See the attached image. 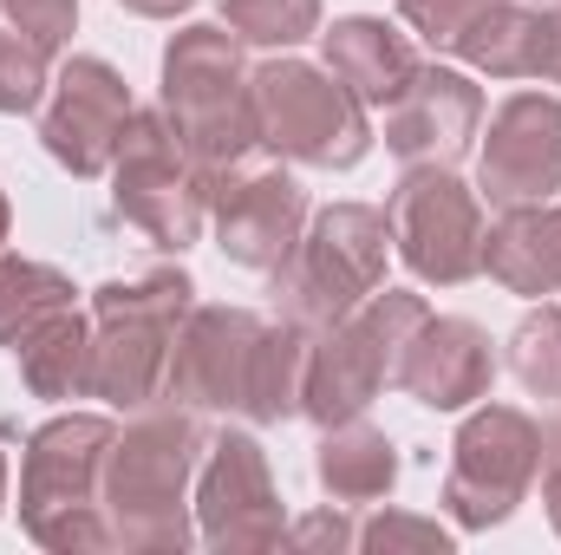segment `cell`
Returning a JSON list of instances; mask_svg holds the SVG:
<instances>
[{
    "label": "cell",
    "instance_id": "cell-19",
    "mask_svg": "<svg viewBox=\"0 0 561 555\" xmlns=\"http://www.w3.org/2000/svg\"><path fill=\"white\" fill-rule=\"evenodd\" d=\"M483 269L516 294H556L561 287V203L556 209H510L496 236H483Z\"/></svg>",
    "mask_w": 561,
    "mask_h": 555
},
{
    "label": "cell",
    "instance_id": "cell-14",
    "mask_svg": "<svg viewBox=\"0 0 561 555\" xmlns=\"http://www.w3.org/2000/svg\"><path fill=\"white\" fill-rule=\"evenodd\" d=\"M183 471H190V424L183 418H150V424H138L118 444V457H112V503L131 510L125 536L138 530V517H150V510H176Z\"/></svg>",
    "mask_w": 561,
    "mask_h": 555
},
{
    "label": "cell",
    "instance_id": "cell-16",
    "mask_svg": "<svg viewBox=\"0 0 561 555\" xmlns=\"http://www.w3.org/2000/svg\"><path fill=\"white\" fill-rule=\"evenodd\" d=\"M294 229H300V190L294 177H249L242 190L222 196V249L242 269H280L294 256Z\"/></svg>",
    "mask_w": 561,
    "mask_h": 555
},
{
    "label": "cell",
    "instance_id": "cell-3",
    "mask_svg": "<svg viewBox=\"0 0 561 555\" xmlns=\"http://www.w3.org/2000/svg\"><path fill=\"white\" fill-rule=\"evenodd\" d=\"M183 307H190V281L183 275H150V281H138V287H125V281L99 287V320H105V333H99V347H92V393H105V399H118V406L150 399L157 373L170 366L163 340L176 333Z\"/></svg>",
    "mask_w": 561,
    "mask_h": 555
},
{
    "label": "cell",
    "instance_id": "cell-26",
    "mask_svg": "<svg viewBox=\"0 0 561 555\" xmlns=\"http://www.w3.org/2000/svg\"><path fill=\"white\" fill-rule=\"evenodd\" d=\"M405 7V20L419 26L431 46H457L463 33H470V20L490 7V0H399Z\"/></svg>",
    "mask_w": 561,
    "mask_h": 555
},
{
    "label": "cell",
    "instance_id": "cell-13",
    "mask_svg": "<svg viewBox=\"0 0 561 555\" xmlns=\"http://www.w3.org/2000/svg\"><path fill=\"white\" fill-rule=\"evenodd\" d=\"M399 386L424 406H470L490 386V340L470 320H424L399 360Z\"/></svg>",
    "mask_w": 561,
    "mask_h": 555
},
{
    "label": "cell",
    "instance_id": "cell-12",
    "mask_svg": "<svg viewBox=\"0 0 561 555\" xmlns=\"http://www.w3.org/2000/svg\"><path fill=\"white\" fill-rule=\"evenodd\" d=\"M483 118V99L457 72H412V86L386 105V144L405 163H450Z\"/></svg>",
    "mask_w": 561,
    "mask_h": 555
},
{
    "label": "cell",
    "instance_id": "cell-24",
    "mask_svg": "<svg viewBox=\"0 0 561 555\" xmlns=\"http://www.w3.org/2000/svg\"><path fill=\"white\" fill-rule=\"evenodd\" d=\"M222 13H229V26H236L242 39L287 46V39L313 33V13H320V0H222Z\"/></svg>",
    "mask_w": 561,
    "mask_h": 555
},
{
    "label": "cell",
    "instance_id": "cell-8",
    "mask_svg": "<svg viewBox=\"0 0 561 555\" xmlns=\"http://www.w3.org/2000/svg\"><path fill=\"white\" fill-rule=\"evenodd\" d=\"M561 190V105L556 99H510L483 144V196L503 209H529Z\"/></svg>",
    "mask_w": 561,
    "mask_h": 555
},
{
    "label": "cell",
    "instance_id": "cell-27",
    "mask_svg": "<svg viewBox=\"0 0 561 555\" xmlns=\"http://www.w3.org/2000/svg\"><path fill=\"white\" fill-rule=\"evenodd\" d=\"M7 13H13V26L39 46V53H53L66 33H72V20H79V7L72 0H0Z\"/></svg>",
    "mask_w": 561,
    "mask_h": 555
},
{
    "label": "cell",
    "instance_id": "cell-11",
    "mask_svg": "<svg viewBox=\"0 0 561 555\" xmlns=\"http://www.w3.org/2000/svg\"><path fill=\"white\" fill-rule=\"evenodd\" d=\"M262 320L249 314H229V307H209L190 320L183 347L170 353V386L196 406H242L255 399V366H262Z\"/></svg>",
    "mask_w": 561,
    "mask_h": 555
},
{
    "label": "cell",
    "instance_id": "cell-23",
    "mask_svg": "<svg viewBox=\"0 0 561 555\" xmlns=\"http://www.w3.org/2000/svg\"><path fill=\"white\" fill-rule=\"evenodd\" d=\"M510 366H516V380H523L529 393L561 399V314L556 307H542V314H529V320L516 327V340H510Z\"/></svg>",
    "mask_w": 561,
    "mask_h": 555
},
{
    "label": "cell",
    "instance_id": "cell-2",
    "mask_svg": "<svg viewBox=\"0 0 561 555\" xmlns=\"http://www.w3.org/2000/svg\"><path fill=\"white\" fill-rule=\"evenodd\" d=\"M424 327L419 294H379L373 307L333 320V340L307 360L300 406L313 418H353L386 380H399V360Z\"/></svg>",
    "mask_w": 561,
    "mask_h": 555
},
{
    "label": "cell",
    "instance_id": "cell-29",
    "mask_svg": "<svg viewBox=\"0 0 561 555\" xmlns=\"http://www.w3.org/2000/svg\"><path fill=\"white\" fill-rule=\"evenodd\" d=\"M125 7H138V13H157V20H163V13H176V7H190V0H125Z\"/></svg>",
    "mask_w": 561,
    "mask_h": 555
},
{
    "label": "cell",
    "instance_id": "cell-7",
    "mask_svg": "<svg viewBox=\"0 0 561 555\" xmlns=\"http://www.w3.org/2000/svg\"><path fill=\"white\" fill-rule=\"evenodd\" d=\"M118 209L144 223L157 242L183 249L203 223V196L190 183V150L176 144V132H163L157 118H138V132L118 144Z\"/></svg>",
    "mask_w": 561,
    "mask_h": 555
},
{
    "label": "cell",
    "instance_id": "cell-1",
    "mask_svg": "<svg viewBox=\"0 0 561 555\" xmlns=\"http://www.w3.org/2000/svg\"><path fill=\"white\" fill-rule=\"evenodd\" d=\"M163 112L176 125V144L190 150V163L222 170L242 157V144L255 138V99L242 92V59L229 46V33L216 26H190L170 59H163Z\"/></svg>",
    "mask_w": 561,
    "mask_h": 555
},
{
    "label": "cell",
    "instance_id": "cell-30",
    "mask_svg": "<svg viewBox=\"0 0 561 555\" xmlns=\"http://www.w3.org/2000/svg\"><path fill=\"white\" fill-rule=\"evenodd\" d=\"M0 242H7V196H0Z\"/></svg>",
    "mask_w": 561,
    "mask_h": 555
},
{
    "label": "cell",
    "instance_id": "cell-5",
    "mask_svg": "<svg viewBox=\"0 0 561 555\" xmlns=\"http://www.w3.org/2000/svg\"><path fill=\"white\" fill-rule=\"evenodd\" d=\"M386 236L392 223L379 209H327L313 223V242L300 249L294 275H287V294H294V320H346L373 287H379V269H386Z\"/></svg>",
    "mask_w": 561,
    "mask_h": 555
},
{
    "label": "cell",
    "instance_id": "cell-25",
    "mask_svg": "<svg viewBox=\"0 0 561 555\" xmlns=\"http://www.w3.org/2000/svg\"><path fill=\"white\" fill-rule=\"evenodd\" d=\"M46 86V53L26 33H0V112H33Z\"/></svg>",
    "mask_w": 561,
    "mask_h": 555
},
{
    "label": "cell",
    "instance_id": "cell-9",
    "mask_svg": "<svg viewBox=\"0 0 561 555\" xmlns=\"http://www.w3.org/2000/svg\"><path fill=\"white\" fill-rule=\"evenodd\" d=\"M131 125V92L125 79L105 66V59H72L59 72V92H53V112H46V150L59 163H72L79 177H99Z\"/></svg>",
    "mask_w": 561,
    "mask_h": 555
},
{
    "label": "cell",
    "instance_id": "cell-18",
    "mask_svg": "<svg viewBox=\"0 0 561 555\" xmlns=\"http://www.w3.org/2000/svg\"><path fill=\"white\" fill-rule=\"evenodd\" d=\"M327 66H333V79H340L353 99H366V105H392V99L412 86V72H419L412 46H405L386 20H340V26L327 33Z\"/></svg>",
    "mask_w": 561,
    "mask_h": 555
},
{
    "label": "cell",
    "instance_id": "cell-28",
    "mask_svg": "<svg viewBox=\"0 0 561 555\" xmlns=\"http://www.w3.org/2000/svg\"><path fill=\"white\" fill-rule=\"evenodd\" d=\"M536 79H561V13H542V72Z\"/></svg>",
    "mask_w": 561,
    "mask_h": 555
},
{
    "label": "cell",
    "instance_id": "cell-10",
    "mask_svg": "<svg viewBox=\"0 0 561 555\" xmlns=\"http://www.w3.org/2000/svg\"><path fill=\"white\" fill-rule=\"evenodd\" d=\"M542 464V438L529 431V418L516 412H483L457 438V477H450V503L463 523H496L536 477Z\"/></svg>",
    "mask_w": 561,
    "mask_h": 555
},
{
    "label": "cell",
    "instance_id": "cell-21",
    "mask_svg": "<svg viewBox=\"0 0 561 555\" xmlns=\"http://www.w3.org/2000/svg\"><path fill=\"white\" fill-rule=\"evenodd\" d=\"M320 477H327L333 497L366 503V497H379V490L392 484V444H386L379 431L353 424V431L327 438V451H320Z\"/></svg>",
    "mask_w": 561,
    "mask_h": 555
},
{
    "label": "cell",
    "instance_id": "cell-6",
    "mask_svg": "<svg viewBox=\"0 0 561 555\" xmlns=\"http://www.w3.org/2000/svg\"><path fill=\"white\" fill-rule=\"evenodd\" d=\"M386 223H392V236H399L412 275L470 281L483 269V209H477V196H470L457 177H444L437 163H419V170L405 177V190L392 196Z\"/></svg>",
    "mask_w": 561,
    "mask_h": 555
},
{
    "label": "cell",
    "instance_id": "cell-15",
    "mask_svg": "<svg viewBox=\"0 0 561 555\" xmlns=\"http://www.w3.org/2000/svg\"><path fill=\"white\" fill-rule=\"evenodd\" d=\"M275 490H268V464L255 451V438H222L209 484H203V510H209V536L216 543H268L280 536L275 523Z\"/></svg>",
    "mask_w": 561,
    "mask_h": 555
},
{
    "label": "cell",
    "instance_id": "cell-22",
    "mask_svg": "<svg viewBox=\"0 0 561 555\" xmlns=\"http://www.w3.org/2000/svg\"><path fill=\"white\" fill-rule=\"evenodd\" d=\"M72 287L53 275V269H33V262H0V340H33L53 314H66Z\"/></svg>",
    "mask_w": 561,
    "mask_h": 555
},
{
    "label": "cell",
    "instance_id": "cell-17",
    "mask_svg": "<svg viewBox=\"0 0 561 555\" xmlns=\"http://www.w3.org/2000/svg\"><path fill=\"white\" fill-rule=\"evenodd\" d=\"M105 444H112V424H99V418H66V424L39 431L33 457H26V523H39L46 510L92 503V471H99Z\"/></svg>",
    "mask_w": 561,
    "mask_h": 555
},
{
    "label": "cell",
    "instance_id": "cell-4",
    "mask_svg": "<svg viewBox=\"0 0 561 555\" xmlns=\"http://www.w3.org/2000/svg\"><path fill=\"white\" fill-rule=\"evenodd\" d=\"M255 138L300 163H353L366 150V118L359 99L340 79H320L313 66H268L255 86Z\"/></svg>",
    "mask_w": 561,
    "mask_h": 555
},
{
    "label": "cell",
    "instance_id": "cell-20",
    "mask_svg": "<svg viewBox=\"0 0 561 555\" xmlns=\"http://www.w3.org/2000/svg\"><path fill=\"white\" fill-rule=\"evenodd\" d=\"M13 353L26 360L33 393H46V399H66V393H79V386H92V340H85V327H79L72 314H53V320H46L33 340H20Z\"/></svg>",
    "mask_w": 561,
    "mask_h": 555
}]
</instances>
